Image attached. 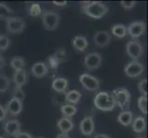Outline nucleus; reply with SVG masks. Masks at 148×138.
Masks as SVG:
<instances>
[{
    "label": "nucleus",
    "mask_w": 148,
    "mask_h": 138,
    "mask_svg": "<svg viewBox=\"0 0 148 138\" xmlns=\"http://www.w3.org/2000/svg\"><path fill=\"white\" fill-rule=\"evenodd\" d=\"M126 53L134 61H137L144 54V46L138 41H132L126 44Z\"/></svg>",
    "instance_id": "423d86ee"
},
{
    "label": "nucleus",
    "mask_w": 148,
    "mask_h": 138,
    "mask_svg": "<svg viewBox=\"0 0 148 138\" xmlns=\"http://www.w3.org/2000/svg\"><path fill=\"white\" fill-rule=\"evenodd\" d=\"M27 10H28L29 15L32 17H38V16H40V15H42V8H40V6L38 3L30 4Z\"/></svg>",
    "instance_id": "bb28decb"
},
{
    "label": "nucleus",
    "mask_w": 148,
    "mask_h": 138,
    "mask_svg": "<svg viewBox=\"0 0 148 138\" xmlns=\"http://www.w3.org/2000/svg\"><path fill=\"white\" fill-rule=\"evenodd\" d=\"M84 14L92 19H99L104 17L108 12V7L99 1H83L80 2Z\"/></svg>",
    "instance_id": "f257e3e1"
},
{
    "label": "nucleus",
    "mask_w": 148,
    "mask_h": 138,
    "mask_svg": "<svg viewBox=\"0 0 148 138\" xmlns=\"http://www.w3.org/2000/svg\"><path fill=\"white\" fill-rule=\"evenodd\" d=\"M7 115H8V112H7L6 109H5L3 106L0 105V122H2L6 119Z\"/></svg>",
    "instance_id": "c9c22d12"
},
{
    "label": "nucleus",
    "mask_w": 148,
    "mask_h": 138,
    "mask_svg": "<svg viewBox=\"0 0 148 138\" xmlns=\"http://www.w3.org/2000/svg\"><path fill=\"white\" fill-rule=\"evenodd\" d=\"M61 112L64 117L67 118H71L73 117L76 112H77V109L75 105L71 104H64L63 106H61Z\"/></svg>",
    "instance_id": "b1692460"
},
{
    "label": "nucleus",
    "mask_w": 148,
    "mask_h": 138,
    "mask_svg": "<svg viewBox=\"0 0 148 138\" xmlns=\"http://www.w3.org/2000/svg\"><path fill=\"white\" fill-rule=\"evenodd\" d=\"M53 4H54L57 7H65L67 5L66 1H53Z\"/></svg>",
    "instance_id": "4c0bfd02"
},
{
    "label": "nucleus",
    "mask_w": 148,
    "mask_h": 138,
    "mask_svg": "<svg viewBox=\"0 0 148 138\" xmlns=\"http://www.w3.org/2000/svg\"><path fill=\"white\" fill-rule=\"evenodd\" d=\"M53 57L58 61L59 64L60 63H63L64 61L66 59V52L64 51V49L61 48L58 51H56V53L53 55Z\"/></svg>",
    "instance_id": "c756f323"
},
{
    "label": "nucleus",
    "mask_w": 148,
    "mask_h": 138,
    "mask_svg": "<svg viewBox=\"0 0 148 138\" xmlns=\"http://www.w3.org/2000/svg\"><path fill=\"white\" fill-rule=\"evenodd\" d=\"M146 128V122L144 117L139 116L135 118L132 122V129L134 132L137 133V134H141L144 133Z\"/></svg>",
    "instance_id": "aec40b11"
},
{
    "label": "nucleus",
    "mask_w": 148,
    "mask_h": 138,
    "mask_svg": "<svg viewBox=\"0 0 148 138\" xmlns=\"http://www.w3.org/2000/svg\"><path fill=\"white\" fill-rule=\"evenodd\" d=\"M10 65L15 71H19L24 69L26 63H25V60L22 57H14L10 61Z\"/></svg>",
    "instance_id": "393cba45"
},
{
    "label": "nucleus",
    "mask_w": 148,
    "mask_h": 138,
    "mask_svg": "<svg viewBox=\"0 0 148 138\" xmlns=\"http://www.w3.org/2000/svg\"><path fill=\"white\" fill-rule=\"evenodd\" d=\"M145 71V66L139 61H132L124 67V73L131 78H135L142 76Z\"/></svg>",
    "instance_id": "0eeeda50"
},
{
    "label": "nucleus",
    "mask_w": 148,
    "mask_h": 138,
    "mask_svg": "<svg viewBox=\"0 0 148 138\" xmlns=\"http://www.w3.org/2000/svg\"><path fill=\"white\" fill-rule=\"evenodd\" d=\"M121 7L125 9H132L135 7L136 1H121Z\"/></svg>",
    "instance_id": "72a5a7b5"
},
{
    "label": "nucleus",
    "mask_w": 148,
    "mask_h": 138,
    "mask_svg": "<svg viewBox=\"0 0 148 138\" xmlns=\"http://www.w3.org/2000/svg\"><path fill=\"white\" fill-rule=\"evenodd\" d=\"M80 131L84 135H91L95 131V122L92 117L88 116L80 122Z\"/></svg>",
    "instance_id": "ddd939ff"
},
{
    "label": "nucleus",
    "mask_w": 148,
    "mask_h": 138,
    "mask_svg": "<svg viewBox=\"0 0 148 138\" xmlns=\"http://www.w3.org/2000/svg\"><path fill=\"white\" fill-rule=\"evenodd\" d=\"M136 138H145V137H136Z\"/></svg>",
    "instance_id": "79ce46f5"
},
{
    "label": "nucleus",
    "mask_w": 148,
    "mask_h": 138,
    "mask_svg": "<svg viewBox=\"0 0 148 138\" xmlns=\"http://www.w3.org/2000/svg\"><path fill=\"white\" fill-rule=\"evenodd\" d=\"M0 138H3V137H1V136H0Z\"/></svg>",
    "instance_id": "37998d69"
},
{
    "label": "nucleus",
    "mask_w": 148,
    "mask_h": 138,
    "mask_svg": "<svg viewBox=\"0 0 148 138\" xmlns=\"http://www.w3.org/2000/svg\"><path fill=\"white\" fill-rule=\"evenodd\" d=\"M137 88H138L139 91L142 93V96L147 97V79H145V78L142 79L138 83Z\"/></svg>",
    "instance_id": "2f4dec72"
},
{
    "label": "nucleus",
    "mask_w": 148,
    "mask_h": 138,
    "mask_svg": "<svg viewBox=\"0 0 148 138\" xmlns=\"http://www.w3.org/2000/svg\"><path fill=\"white\" fill-rule=\"evenodd\" d=\"M25 27H26L25 20L20 17H10L8 19H6V29L8 33H21L24 30Z\"/></svg>",
    "instance_id": "39448f33"
},
{
    "label": "nucleus",
    "mask_w": 148,
    "mask_h": 138,
    "mask_svg": "<svg viewBox=\"0 0 148 138\" xmlns=\"http://www.w3.org/2000/svg\"><path fill=\"white\" fill-rule=\"evenodd\" d=\"M79 81L84 88L89 91L99 90L100 86L99 80L97 78H95L94 76L89 74H82L79 76Z\"/></svg>",
    "instance_id": "6e6552de"
},
{
    "label": "nucleus",
    "mask_w": 148,
    "mask_h": 138,
    "mask_svg": "<svg viewBox=\"0 0 148 138\" xmlns=\"http://www.w3.org/2000/svg\"><path fill=\"white\" fill-rule=\"evenodd\" d=\"M56 138H70L68 134H63V133H61V134H59L57 136H56Z\"/></svg>",
    "instance_id": "ea45409f"
},
{
    "label": "nucleus",
    "mask_w": 148,
    "mask_h": 138,
    "mask_svg": "<svg viewBox=\"0 0 148 138\" xmlns=\"http://www.w3.org/2000/svg\"><path fill=\"white\" fill-rule=\"evenodd\" d=\"M42 20L43 27L47 30H54L59 26L60 16L52 10H44L42 13Z\"/></svg>",
    "instance_id": "20e7f679"
},
{
    "label": "nucleus",
    "mask_w": 148,
    "mask_h": 138,
    "mask_svg": "<svg viewBox=\"0 0 148 138\" xmlns=\"http://www.w3.org/2000/svg\"><path fill=\"white\" fill-rule=\"evenodd\" d=\"M81 97H82V95H81L79 91L75 89H72L65 93V100L66 102H68L69 104L75 105L78 103Z\"/></svg>",
    "instance_id": "4be33fe9"
},
{
    "label": "nucleus",
    "mask_w": 148,
    "mask_h": 138,
    "mask_svg": "<svg viewBox=\"0 0 148 138\" xmlns=\"http://www.w3.org/2000/svg\"><path fill=\"white\" fill-rule=\"evenodd\" d=\"M84 63L86 67L89 70H96L100 67L102 63V56L99 53H90L86 55Z\"/></svg>",
    "instance_id": "1a4fd4ad"
},
{
    "label": "nucleus",
    "mask_w": 148,
    "mask_h": 138,
    "mask_svg": "<svg viewBox=\"0 0 148 138\" xmlns=\"http://www.w3.org/2000/svg\"><path fill=\"white\" fill-rule=\"evenodd\" d=\"M137 104H138L139 110L144 114H147V97L141 96L138 98L137 100Z\"/></svg>",
    "instance_id": "c85d7f7f"
},
{
    "label": "nucleus",
    "mask_w": 148,
    "mask_h": 138,
    "mask_svg": "<svg viewBox=\"0 0 148 138\" xmlns=\"http://www.w3.org/2000/svg\"><path fill=\"white\" fill-rule=\"evenodd\" d=\"M111 33L115 37L122 39L127 35V28L123 24H115L111 28Z\"/></svg>",
    "instance_id": "5701e85b"
},
{
    "label": "nucleus",
    "mask_w": 148,
    "mask_h": 138,
    "mask_svg": "<svg viewBox=\"0 0 148 138\" xmlns=\"http://www.w3.org/2000/svg\"><path fill=\"white\" fill-rule=\"evenodd\" d=\"M94 105L98 110L103 111H111L115 109L116 103L113 96L108 92H99L94 98Z\"/></svg>",
    "instance_id": "f03ea898"
},
{
    "label": "nucleus",
    "mask_w": 148,
    "mask_h": 138,
    "mask_svg": "<svg viewBox=\"0 0 148 138\" xmlns=\"http://www.w3.org/2000/svg\"><path fill=\"white\" fill-rule=\"evenodd\" d=\"M48 61H49V65H50L51 68H53V69H56V68H57V66L59 65V62L53 57V55L51 56V57L48 58Z\"/></svg>",
    "instance_id": "f704fd0d"
},
{
    "label": "nucleus",
    "mask_w": 148,
    "mask_h": 138,
    "mask_svg": "<svg viewBox=\"0 0 148 138\" xmlns=\"http://www.w3.org/2000/svg\"><path fill=\"white\" fill-rule=\"evenodd\" d=\"M57 127L63 134H68L70 131H72L75 127V124L71 118L63 117L57 122Z\"/></svg>",
    "instance_id": "dca6fc26"
},
{
    "label": "nucleus",
    "mask_w": 148,
    "mask_h": 138,
    "mask_svg": "<svg viewBox=\"0 0 148 138\" xmlns=\"http://www.w3.org/2000/svg\"><path fill=\"white\" fill-rule=\"evenodd\" d=\"M13 81L16 88H21L27 83L28 81V76L26 70H19V71H15V73L13 75Z\"/></svg>",
    "instance_id": "f3484780"
},
{
    "label": "nucleus",
    "mask_w": 148,
    "mask_h": 138,
    "mask_svg": "<svg viewBox=\"0 0 148 138\" xmlns=\"http://www.w3.org/2000/svg\"><path fill=\"white\" fill-rule=\"evenodd\" d=\"M10 46V40L7 36L0 35V51H6Z\"/></svg>",
    "instance_id": "7c9ffc66"
},
{
    "label": "nucleus",
    "mask_w": 148,
    "mask_h": 138,
    "mask_svg": "<svg viewBox=\"0 0 148 138\" xmlns=\"http://www.w3.org/2000/svg\"><path fill=\"white\" fill-rule=\"evenodd\" d=\"M134 121V113L130 111H121L118 116V122L124 126H129Z\"/></svg>",
    "instance_id": "412c9836"
},
{
    "label": "nucleus",
    "mask_w": 148,
    "mask_h": 138,
    "mask_svg": "<svg viewBox=\"0 0 148 138\" xmlns=\"http://www.w3.org/2000/svg\"><path fill=\"white\" fill-rule=\"evenodd\" d=\"M72 45L76 51L79 52H84L88 46V42L86 37L84 36H75L72 40Z\"/></svg>",
    "instance_id": "6ab92c4d"
},
{
    "label": "nucleus",
    "mask_w": 148,
    "mask_h": 138,
    "mask_svg": "<svg viewBox=\"0 0 148 138\" xmlns=\"http://www.w3.org/2000/svg\"><path fill=\"white\" fill-rule=\"evenodd\" d=\"M94 138H110V137L107 135H104V134H99V135H95Z\"/></svg>",
    "instance_id": "a19ab883"
},
{
    "label": "nucleus",
    "mask_w": 148,
    "mask_h": 138,
    "mask_svg": "<svg viewBox=\"0 0 148 138\" xmlns=\"http://www.w3.org/2000/svg\"><path fill=\"white\" fill-rule=\"evenodd\" d=\"M52 88L56 93L64 92L68 88V80L62 78H55L52 83Z\"/></svg>",
    "instance_id": "a211bd4d"
},
{
    "label": "nucleus",
    "mask_w": 148,
    "mask_h": 138,
    "mask_svg": "<svg viewBox=\"0 0 148 138\" xmlns=\"http://www.w3.org/2000/svg\"><path fill=\"white\" fill-rule=\"evenodd\" d=\"M13 14V10L6 4L0 3V20L8 19Z\"/></svg>",
    "instance_id": "a878e982"
},
{
    "label": "nucleus",
    "mask_w": 148,
    "mask_h": 138,
    "mask_svg": "<svg viewBox=\"0 0 148 138\" xmlns=\"http://www.w3.org/2000/svg\"><path fill=\"white\" fill-rule=\"evenodd\" d=\"M14 137L15 138H32V136L29 134H28V133H23V132L18 133V134Z\"/></svg>",
    "instance_id": "e433bc0d"
},
{
    "label": "nucleus",
    "mask_w": 148,
    "mask_h": 138,
    "mask_svg": "<svg viewBox=\"0 0 148 138\" xmlns=\"http://www.w3.org/2000/svg\"><path fill=\"white\" fill-rule=\"evenodd\" d=\"M6 66V60L3 57V56L0 55V69L4 68Z\"/></svg>",
    "instance_id": "58836bf2"
},
{
    "label": "nucleus",
    "mask_w": 148,
    "mask_h": 138,
    "mask_svg": "<svg viewBox=\"0 0 148 138\" xmlns=\"http://www.w3.org/2000/svg\"><path fill=\"white\" fill-rule=\"evenodd\" d=\"M93 41L95 44L99 47H106L110 43L111 36L106 30H99L94 34Z\"/></svg>",
    "instance_id": "9b49d317"
},
{
    "label": "nucleus",
    "mask_w": 148,
    "mask_h": 138,
    "mask_svg": "<svg viewBox=\"0 0 148 138\" xmlns=\"http://www.w3.org/2000/svg\"><path fill=\"white\" fill-rule=\"evenodd\" d=\"M111 95L115 100L116 105H118L121 110L128 111L131 104V94L129 90L124 88H118L112 91Z\"/></svg>",
    "instance_id": "7ed1b4c3"
},
{
    "label": "nucleus",
    "mask_w": 148,
    "mask_h": 138,
    "mask_svg": "<svg viewBox=\"0 0 148 138\" xmlns=\"http://www.w3.org/2000/svg\"><path fill=\"white\" fill-rule=\"evenodd\" d=\"M20 128H21V125H20L19 122L18 120H9L5 124V126H4L5 132H6L8 135H11V136H16L18 133L21 132L20 131Z\"/></svg>",
    "instance_id": "4468645a"
},
{
    "label": "nucleus",
    "mask_w": 148,
    "mask_h": 138,
    "mask_svg": "<svg viewBox=\"0 0 148 138\" xmlns=\"http://www.w3.org/2000/svg\"><path fill=\"white\" fill-rule=\"evenodd\" d=\"M10 86V80L8 76L4 75H0V93L6 92Z\"/></svg>",
    "instance_id": "cd10ccee"
},
{
    "label": "nucleus",
    "mask_w": 148,
    "mask_h": 138,
    "mask_svg": "<svg viewBox=\"0 0 148 138\" xmlns=\"http://www.w3.org/2000/svg\"><path fill=\"white\" fill-rule=\"evenodd\" d=\"M49 68L46 64L43 62H38L34 64L32 67V74L37 78H42L48 74Z\"/></svg>",
    "instance_id": "2eb2a0df"
},
{
    "label": "nucleus",
    "mask_w": 148,
    "mask_h": 138,
    "mask_svg": "<svg viewBox=\"0 0 148 138\" xmlns=\"http://www.w3.org/2000/svg\"><path fill=\"white\" fill-rule=\"evenodd\" d=\"M6 111L8 113H9L12 116H18L20 112L22 111L23 109V102L18 100L16 98H12L8 101V103L7 104Z\"/></svg>",
    "instance_id": "f8f14e48"
},
{
    "label": "nucleus",
    "mask_w": 148,
    "mask_h": 138,
    "mask_svg": "<svg viewBox=\"0 0 148 138\" xmlns=\"http://www.w3.org/2000/svg\"><path fill=\"white\" fill-rule=\"evenodd\" d=\"M13 98H16L20 101H23L25 99V93L21 88H16L15 91L13 92Z\"/></svg>",
    "instance_id": "473e14b6"
},
{
    "label": "nucleus",
    "mask_w": 148,
    "mask_h": 138,
    "mask_svg": "<svg viewBox=\"0 0 148 138\" xmlns=\"http://www.w3.org/2000/svg\"><path fill=\"white\" fill-rule=\"evenodd\" d=\"M146 29V25L144 21H134L129 25L127 28V33L134 39L139 38L145 33Z\"/></svg>",
    "instance_id": "9d476101"
}]
</instances>
